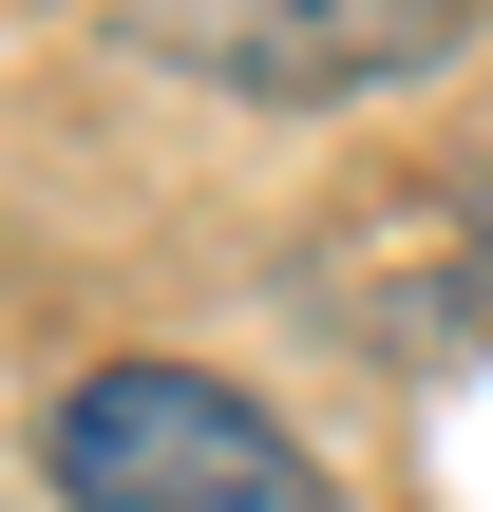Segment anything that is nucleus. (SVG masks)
<instances>
[{"instance_id":"nucleus-1","label":"nucleus","mask_w":493,"mask_h":512,"mask_svg":"<svg viewBox=\"0 0 493 512\" xmlns=\"http://www.w3.org/2000/svg\"><path fill=\"white\" fill-rule=\"evenodd\" d=\"M38 475H57V512H342L323 456L266 399H228L209 361H95V380H57Z\"/></svg>"},{"instance_id":"nucleus-2","label":"nucleus","mask_w":493,"mask_h":512,"mask_svg":"<svg viewBox=\"0 0 493 512\" xmlns=\"http://www.w3.org/2000/svg\"><path fill=\"white\" fill-rule=\"evenodd\" d=\"M133 38L228 76V95H266V114H361V95L437 76L475 38V0H152Z\"/></svg>"},{"instance_id":"nucleus-3","label":"nucleus","mask_w":493,"mask_h":512,"mask_svg":"<svg viewBox=\"0 0 493 512\" xmlns=\"http://www.w3.org/2000/svg\"><path fill=\"white\" fill-rule=\"evenodd\" d=\"M437 190H456V209H475V247H493V152H456V171H437Z\"/></svg>"}]
</instances>
